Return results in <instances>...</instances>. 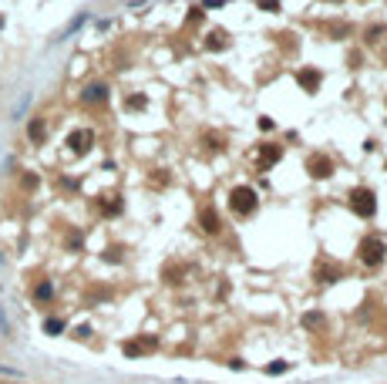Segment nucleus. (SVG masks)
Returning a JSON list of instances; mask_svg holds the SVG:
<instances>
[{
  "mask_svg": "<svg viewBox=\"0 0 387 384\" xmlns=\"http://www.w3.org/2000/svg\"><path fill=\"white\" fill-rule=\"evenodd\" d=\"M229 206H232V212H239V216H249V212L259 206V195H256V189H249V186H236V189L229 192Z\"/></svg>",
  "mask_w": 387,
  "mask_h": 384,
  "instance_id": "1",
  "label": "nucleus"
},
{
  "mask_svg": "<svg viewBox=\"0 0 387 384\" xmlns=\"http://www.w3.org/2000/svg\"><path fill=\"white\" fill-rule=\"evenodd\" d=\"M350 209L357 212L360 219H370L374 212H377V195H374V189H353L350 192Z\"/></svg>",
  "mask_w": 387,
  "mask_h": 384,
  "instance_id": "2",
  "label": "nucleus"
},
{
  "mask_svg": "<svg viewBox=\"0 0 387 384\" xmlns=\"http://www.w3.org/2000/svg\"><path fill=\"white\" fill-rule=\"evenodd\" d=\"M384 253H387V243L381 239V236H374V232H370L367 239L360 243V253H357V256H360V263H364V267H377V263L384 260Z\"/></svg>",
  "mask_w": 387,
  "mask_h": 384,
  "instance_id": "3",
  "label": "nucleus"
},
{
  "mask_svg": "<svg viewBox=\"0 0 387 384\" xmlns=\"http://www.w3.org/2000/svg\"><path fill=\"white\" fill-rule=\"evenodd\" d=\"M307 169H310V175H313V179H327V175L333 172V162H330L327 155H310Z\"/></svg>",
  "mask_w": 387,
  "mask_h": 384,
  "instance_id": "4",
  "label": "nucleus"
},
{
  "mask_svg": "<svg viewBox=\"0 0 387 384\" xmlns=\"http://www.w3.org/2000/svg\"><path fill=\"white\" fill-rule=\"evenodd\" d=\"M91 142H95V135L88 132V128H81V132H71V135H68V145H71L74 152H88V149H91Z\"/></svg>",
  "mask_w": 387,
  "mask_h": 384,
  "instance_id": "5",
  "label": "nucleus"
},
{
  "mask_svg": "<svg viewBox=\"0 0 387 384\" xmlns=\"http://www.w3.org/2000/svg\"><path fill=\"white\" fill-rule=\"evenodd\" d=\"M296 81H300V88H303V91H317V88H320V71L303 68V71H296Z\"/></svg>",
  "mask_w": 387,
  "mask_h": 384,
  "instance_id": "6",
  "label": "nucleus"
},
{
  "mask_svg": "<svg viewBox=\"0 0 387 384\" xmlns=\"http://www.w3.org/2000/svg\"><path fill=\"white\" fill-rule=\"evenodd\" d=\"M199 226L206 232H219V216H215V209H202L199 212Z\"/></svg>",
  "mask_w": 387,
  "mask_h": 384,
  "instance_id": "7",
  "label": "nucleus"
},
{
  "mask_svg": "<svg viewBox=\"0 0 387 384\" xmlns=\"http://www.w3.org/2000/svg\"><path fill=\"white\" fill-rule=\"evenodd\" d=\"M108 98V88L105 84H88L84 88V101H105Z\"/></svg>",
  "mask_w": 387,
  "mask_h": 384,
  "instance_id": "8",
  "label": "nucleus"
},
{
  "mask_svg": "<svg viewBox=\"0 0 387 384\" xmlns=\"http://www.w3.org/2000/svg\"><path fill=\"white\" fill-rule=\"evenodd\" d=\"M27 135H31V142H44V135H47L44 121H40V118H34V121L27 125Z\"/></svg>",
  "mask_w": 387,
  "mask_h": 384,
  "instance_id": "9",
  "label": "nucleus"
},
{
  "mask_svg": "<svg viewBox=\"0 0 387 384\" xmlns=\"http://www.w3.org/2000/svg\"><path fill=\"white\" fill-rule=\"evenodd\" d=\"M259 158H263V165H273V162H280V149L276 145H263L259 149Z\"/></svg>",
  "mask_w": 387,
  "mask_h": 384,
  "instance_id": "10",
  "label": "nucleus"
},
{
  "mask_svg": "<svg viewBox=\"0 0 387 384\" xmlns=\"http://www.w3.org/2000/svg\"><path fill=\"white\" fill-rule=\"evenodd\" d=\"M226 34H222V31H212V34H209V40H206V47H209V51H222V47H226Z\"/></svg>",
  "mask_w": 387,
  "mask_h": 384,
  "instance_id": "11",
  "label": "nucleus"
},
{
  "mask_svg": "<svg viewBox=\"0 0 387 384\" xmlns=\"http://www.w3.org/2000/svg\"><path fill=\"white\" fill-rule=\"evenodd\" d=\"M51 293H54V287H51V283H37V287H34V300H40V304H44V300H51Z\"/></svg>",
  "mask_w": 387,
  "mask_h": 384,
  "instance_id": "12",
  "label": "nucleus"
},
{
  "mask_svg": "<svg viewBox=\"0 0 387 384\" xmlns=\"http://www.w3.org/2000/svg\"><path fill=\"white\" fill-rule=\"evenodd\" d=\"M320 280H323V283H333V280H340V269H337V267H323V269H320Z\"/></svg>",
  "mask_w": 387,
  "mask_h": 384,
  "instance_id": "13",
  "label": "nucleus"
},
{
  "mask_svg": "<svg viewBox=\"0 0 387 384\" xmlns=\"http://www.w3.org/2000/svg\"><path fill=\"white\" fill-rule=\"evenodd\" d=\"M0 334H3L7 341L14 337V327H10V320H7V313H3V307H0Z\"/></svg>",
  "mask_w": 387,
  "mask_h": 384,
  "instance_id": "14",
  "label": "nucleus"
},
{
  "mask_svg": "<svg viewBox=\"0 0 387 384\" xmlns=\"http://www.w3.org/2000/svg\"><path fill=\"white\" fill-rule=\"evenodd\" d=\"M44 330H47V334H61V330H64V320L51 317V320H44Z\"/></svg>",
  "mask_w": 387,
  "mask_h": 384,
  "instance_id": "15",
  "label": "nucleus"
},
{
  "mask_svg": "<svg viewBox=\"0 0 387 384\" xmlns=\"http://www.w3.org/2000/svg\"><path fill=\"white\" fill-rule=\"evenodd\" d=\"M286 367H290L286 361H276V364H270V367H266V374H283Z\"/></svg>",
  "mask_w": 387,
  "mask_h": 384,
  "instance_id": "16",
  "label": "nucleus"
},
{
  "mask_svg": "<svg viewBox=\"0 0 387 384\" xmlns=\"http://www.w3.org/2000/svg\"><path fill=\"white\" fill-rule=\"evenodd\" d=\"M256 7H259V10H280V0H259Z\"/></svg>",
  "mask_w": 387,
  "mask_h": 384,
  "instance_id": "17",
  "label": "nucleus"
},
{
  "mask_svg": "<svg viewBox=\"0 0 387 384\" xmlns=\"http://www.w3.org/2000/svg\"><path fill=\"white\" fill-rule=\"evenodd\" d=\"M222 3H226V0H206V3H202V10H206V7H222Z\"/></svg>",
  "mask_w": 387,
  "mask_h": 384,
  "instance_id": "18",
  "label": "nucleus"
}]
</instances>
